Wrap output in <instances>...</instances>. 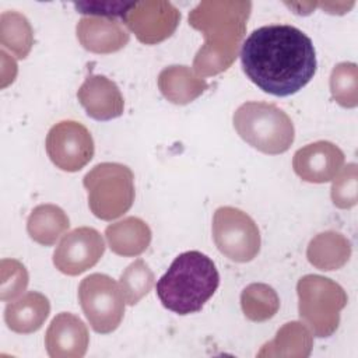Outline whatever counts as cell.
Masks as SVG:
<instances>
[{"label":"cell","mask_w":358,"mask_h":358,"mask_svg":"<svg viewBox=\"0 0 358 358\" xmlns=\"http://www.w3.org/2000/svg\"><path fill=\"white\" fill-rule=\"evenodd\" d=\"M331 185V201L338 208H351L357 204L358 173L357 165L348 164L341 172L336 175Z\"/></svg>","instance_id":"obj_27"},{"label":"cell","mask_w":358,"mask_h":358,"mask_svg":"<svg viewBox=\"0 0 358 358\" xmlns=\"http://www.w3.org/2000/svg\"><path fill=\"white\" fill-rule=\"evenodd\" d=\"M312 334L299 322L285 323L274 340L264 344L257 357H308L312 350Z\"/></svg>","instance_id":"obj_21"},{"label":"cell","mask_w":358,"mask_h":358,"mask_svg":"<svg viewBox=\"0 0 358 358\" xmlns=\"http://www.w3.org/2000/svg\"><path fill=\"white\" fill-rule=\"evenodd\" d=\"M49 313V299L41 292L29 291L17 301L7 303L4 309V322L11 331L29 334L42 327Z\"/></svg>","instance_id":"obj_16"},{"label":"cell","mask_w":358,"mask_h":358,"mask_svg":"<svg viewBox=\"0 0 358 358\" xmlns=\"http://www.w3.org/2000/svg\"><path fill=\"white\" fill-rule=\"evenodd\" d=\"M351 256V243L340 232L326 231L310 239L306 257L309 263L323 271L341 268Z\"/></svg>","instance_id":"obj_19"},{"label":"cell","mask_w":358,"mask_h":358,"mask_svg":"<svg viewBox=\"0 0 358 358\" xmlns=\"http://www.w3.org/2000/svg\"><path fill=\"white\" fill-rule=\"evenodd\" d=\"M76 32L85 50L99 55L115 53L130 41V34L115 18L83 17L77 22Z\"/></svg>","instance_id":"obj_15"},{"label":"cell","mask_w":358,"mask_h":358,"mask_svg":"<svg viewBox=\"0 0 358 358\" xmlns=\"http://www.w3.org/2000/svg\"><path fill=\"white\" fill-rule=\"evenodd\" d=\"M70 220L67 214L55 204L36 206L27 221V231L31 239L43 246L55 245L69 229Z\"/></svg>","instance_id":"obj_20"},{"label":"cell","mask_w":358,"mask_h":358,"mask_svg":"<svg viewBox=\"0 0 358 358\" xmlns=\"http://www.w3.org/2000/svg\"><path fill=\"white\" fill-rule=\"evenodd\" d=\"M27 285L28 271L25 266L15 259H3L0 280L1 301H13L27 289Z\"/></svg>","instance_id":"obj_26"},{"label":"cell","mask_w":358,"mask_h":358,"mask_svg":"<svg viewBox=\"0 0 358 358\" xmlns=\"http://www.w3.org/2000/svg\"><path fill=\"white\" fill-rule=\"evenodd\" d=\"M161 94L175 105H187L199 98L208 84L187 66H168L158 76Z\"/></svg>","instance_id":"obj_17"},{"label":"cell","mask_w":358,"mask_h":358,"mask_svg":"<svg viewBox=\"0 0 358 358\" xmlns=\"http://www.w3.org/2000/svg\"><path fill=\"white\" fill-rule=\"evenodd\" d=\"M239 56L246 77L274 96L296 94L313 78L317 67L310 38L288 24L255 29L242 43Z\"/></svg>","instance_id":"obj_1"},{"label":"cell","mask_w":358,"mask_h":358,"mask_svg":"<svg viewBox=\"0 0 358 358\" xmlns=\"http://www.w3.org/2000/svg\"><path fill=\"white\" fill-rule=\"evenodd\" d=\"M83 185L88 193L90 210L99 220H116L133 206L134 175L126 165L98 164L85 173Z\"/></svg>","instance_id":"obj_5"},{"label":"cell","mask_w":358,"mask_h":358,"mask_svg":"<svg viewBox=\"0 0 358 358\" xmlns=\"http://www.w3.org/2000/svg\"><path fill=\"white\" fill-rule=\"evenodd\" d=\"M78 301L91 327L101 334L115 331L124 315V296L120 285L106 274L94 273L78 287Z\"/></svg>","instance_id":"obj_7"},{"label":"cell","mask_w":358,"mask_h":358,"mask_svg":"<svg viewBox=\"0 0 358 358\" xmlns=\"http://www.w3.org/2000/svg\"><path fill=\"white\" fill-rule=\"evenodd\" d=\"M110 250L119 256L133 257L147 250L151 242L150 227L138 217H126L105 229Z\"/></svg>","instance_id":"obj_18"},{"label":"cell","mask_w":358,"mask_h":358,"mask_svg":"<svg viewBox=\"0 0 358 358\" xmlns=\"http://www.w3.org/2000/svg\"><path fill=\"white\" fill-rule=\"evenodd\" d=\"M344 152L333 143L319 140L299 148L292 158L294 172L305 182L326 183L344 165Z\"/></svg>","instance_id":"obj_12"},{"label":"cell","mask_w":358,"mask_h":358,"mask_svg":"<svg viewBox=\"0 0 358 358\" xmlns=\"http://www.w3.org/2000/svg\"><path fill=\"white\" fill-rule=\"evenodd\" d=\"M105 252L102 235L90 227L66 234L53 253L55 267L67 275H78L94 267Z\"/></svg>","instance_id":"obj_11"},{"label":"cell","mask_w":358,"mask_h":358,"mask_svg":"<svg viewBox=\"0 0 358 358\" xmlns=\"http://www.w3.org/2000/svg\"><path fill=\"white\" fill-rule=\"evenodd\" d=\"M232 122L243 141L268 155L285 152L295 138L291 117L273 103L245 102L234 112Z\"/></svg>","instance_id":"obj_4"},{"label":"cell","mask_w":358,"mask_h":358,"mask_svg":"<svg viewBox=\"0 0 358 358\" xmlns=\"http://www.w3.org/2000/svg\"><path fill=\"white\" fill-rule=\"evenodd\" d=\"M250 10V1L210 0L190 11L189 24L204 35V45L193 60L196 74L208 77L231 67L246 32Z\"/></svg>","instance_id":"obj_2"},{"label":"cell","mask_w":358,"mask_h":358,"mask_svg":"<svg viewBox=\"0 0 358 358\" xmlns=\"http://www.w3.org/2000/svg\"><path fill=\"white\" fill-rule=\"evenodd\" d=\"M0 42L17 59H25L34 45V31L27 17L17 11L1 13Z\"/></svg>","instance_id":"obj_22"},{"label":"cell","mask_w":358,"mask_h":358,"mask_svg":"<svg viewBox=\"0 0 358 358\" xmlns=\"http://www.w3.org/2000/svg\"><path fill=\"white\" fill-rule=\"evenodd\" d=\"M220 274L214 262L199 250L180 253L157 282L161 303L178 315L201 310L215 294Z\"/></svg>","instance_id":"obj_3"},{"label":"cell","mask_w":358,"mask_h":358,"mask_svg":"<svg viewBox=\"0 0 358 358\" xmlns=\"http://www.w3.org/2000/svg\"><path fill=\"white\" fill-rule=\"evenodd\" d=\"M90 343L85 323L70 312L56 315L45 334V347L52 358H81Z\"/></svg>","instance_id":"obj_13"},{"label":"cell","mask_w":358,"mask_h":358,"mask_svg":"<svg viewBox=\"0 0 358 358\" xmlns=\"http://www.w3.org/2000/svg\"><path fill=\"white\" fill-rule=\"evenodd\" d=\"M123 21L141 43L155 45L168 39L176 31L180 13L169 1H136L131 3Z\"/></svg>","instance_id":"obj_10"},{"label":"cell","mask_w":358,"mask_h":358,"mask_svg":"<svg viewBox=\"0 0 358 358\" xmlns=\"http://www.w3.org/2000/svg\"><path fill=\"white\" fill-rule=\"evenodd\" d=\"M87 115L95 120H112L123 115L124 101L119 87L105 76H88L77 91Z\"/></svg>","instance_id":"obj_14"},{"label":"cell","mask_w":358,"mask_h":358,"mask_svg":"<svg viewBox=\"0 0 358 358\" xmlns=\"http://www.w3.org/2000/svg\"><path fill=\"white\" fill-rule=\"evenodd\" d=\"M78 13L90 14V17H105L115 18L120 17L123 20L124 14L130 8L131 3L126 1H84L74 4Z\"/></svg>","instance_id":"obj_28"},{"label":"cell","mask_w":358,"mask_h":358,"mask_svg":"<svg viewBox=\"0 0 358 358\" xmlns=\"http://www.w3.org/2000/svg\"><path fill=\"white\" fill-rule=\"evenodd\" d=\"M241 306L249 320L266 322L278 312L280 298L270 285L253 282L242 291Z\"/></svg>","instance_id":"obj_23"},{"label":"cell","mask_w":358,"mask_h":358,"mask_svg":"<svg viewBox=\"0 0 358 358\" xmlns=\"http://www.w3.org/2000/svg\"><path fill=\"white\" fill-rule=\"evenodd\" d=\"M296 294L299 317L316 337H330L348 301L343 287L327 277L308 274L299 278Z\"/></svg>","instance_id":"obj_6"},{"label":"cell","mask_w":358,"mask_h":358,"mask_svg":"<svg viewBox=\"0 0 358 358\" xmlns=\"http://www.w3.org/2000/svg\"><path fill=\"white\" fill-rule=\"evenodd\" d=\"M213 238L218 250L232 262L248 263L260 252V231L245 211L224 206L213 217Z\"/></svg>","instance_id":"obj_8"},{"label":"cell","mask_w":358,"mask_h":358,"mask_svg":"<svg viewBox=\"0 0 358 358\" xmlns=\"http://www.w3.org/2000/svg\"><path fill=\"white\" fill-rule=\"evenodd\" d=\"M330 92L333 99L344 108L358 105V69L355 63H338L330 74Z\"/></svg>","instance_id":"obj_25"},{"label":"cell","mask_w":358,"mask_h":358,"mask_svg":"<svg viewBox=\"0 0 358 358\" xmlns=\"http://www.w3.org/2000/svg\"><path fill=\"white\" fill-rule=\"evenodd\" d=\"M152 285L154 273L143 259L134 260L120 274V289L126 303L130 306L138 303L145 295H148Z\"/></svg>","instance_id":"obj_24"},{"label":"cell","mask_w":358,"mask_h":358,"mask_svg":"<svg viewBox=\"0 0 358 358\" xmlns=\"http://www.w3.org/2000/svg\"><path fill=\"white\" fill-rule=\"evenodd\" d=\"M46 152L56 168L66 172L83 169L94 157V140L88 129L76 120H62L46 136Z\"/></svg>","instance_id":"obj_9"}]
</instances>
